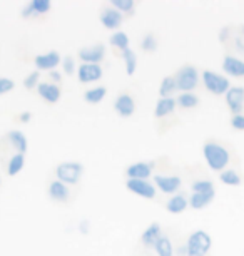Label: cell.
<instances>
[{
	"label": "cell",
	"instance_id": "8fae6325",
	"mask_svg": "<svg viewBox=\"0 0 244 256\" xmlns=\"http://www.w3.org/2000/svg\"><path fill=\"white\" fill-rule=\"evenodd\" d=\"M226 104L229 110L233 112V116L241 114V110L244 108V88L234 86V88L229 89L226 94Z\"/></svg>",
	"mask_w": 244,
	"mask_h": 256
},
{
	"label": "cell",
	"instance_id": "603a6c76",
	"mask_svg": "<svg viewBox=\"0 0 244 256\" xmlns=\"http://www.w3.org/2000/svg\"><path fill=\"white\" fill-rule=\"evenodd\" d=\"M216 194H203V192H193L189 198V206L193 210H203L208 204H211Z\"/></svg>",
	"mask_w": 244,
	"mask_h": 256
},
{
	"label": "cell",
	"instance_id": "2e32d148",
	"mask_svg": "<svg viewBox=\"0 0 244 256\" xmlns=\"http://www.w3.org/2000/svg\"><path fill=\"white\" fill-rule=\"evenodd\" d=\"M127 180H144L147 181L152 176V168L149 162H136L126 169Z\"/></svg>",
	"mask_w": 244,
	"mask_h": 256
},
{
	"label": "cell",
	"instance_id": "4fadbf2b",
	"mask_svg": "<svg viewBox=\"0 0 244 256\" xmlns=\"http://www.w3.org/2000/svg\"><path fill=\"white\" fill-rule=\"evenodd\" d=\"M99 18H100V24H102L106 28H109V30H117L119 26H121L122 20H124L122 14L119 10H116V8H112V7L104 8V10L100 12Z\"/></svg>",
	"mask_w": 244,
	"mask_h": 256
},
{
	"label": "cell",
	"instance_id": "3957f363",
	"mask_svg": "<svg viewBox=\"0 0 244 256\" xmlns=\"http://www.w3.org/2000/svg\"><path fill=\"white\" fill-rule=\"evenodd\" d=\"M174 79H176V86H178V90H181V92H191L199 84V72L194 66L186 64L176 72Z\"/></svg>",
	"mask_w": 244,
	"mask_h": 256
},
{
	"label": "cell",
	"instance_id": "8d00e7d4",
	"mask_svg": "<svg viewBox=\"0 0 244 256\" xmlns=\"http://www.w3.org/2000/svg\"><path fill=\"white\" fill-rule=\"evenodd\" d=\"M15 88V82L12 79H7V77H0V96L10 92V90Z\"/></svg>",
	"mask_w": 244,
	"mask_h": 256
},
{
	"label": "cell",
	"instance_id": "5b68a950",
	"mask_svg": "<svg viewBox=\"0 0 244 256\" xmlns=\"http://www.w3.org/2000/svg\"><path fill=\"white\" fill-rule=\"evenodd\" d=\"M201 79H203L204 88L213 92L214 96H223L228 94V90L231 89V84H229V79L226 76H221L218 72L213 70H204L201 74Z\"/></svg>",
	"mask_w": 244,
	"mask_h": 256
},
{
	"label": "cell",
	"instance_id": "8992f818",
	"mask_svg": "<svg viewBox=\"0 0 244 256\" xmlns=\"http://www.w3.org/2000/svg\"><path fill=\"white\" fill-rule=\"evenodd\" d=\"M126 188H127V191H131L141 198H146V200H154L156 192H157L156 186L144 180H127Z\"/></svg>",
	"mask_w": 244,
	"mask_h": 256
},
{
	"label": "cell",
	"instance_id": "ac0fdd59",
	"mask_svg": "<svg viewBox=\"0 0 244 256\" xmlns=\"http://www.w3.org/2000/svg\"><path fill=\"white\" fill-rule=\"evenodd\" d=\"M223 70L228 76L233 77H244V60L238 59L234 56H226L223 59Z\"/></svg>",
	"mask_w": 244,
	"mask_h": 256
},
{
	"label": "cell",
	"instance_id": "60d3db41",
	"mask_svg": "<svg viewBox=\"0 0 244 256\" xmlns=\"http://www.w3.org/2000/svg\"><path fill=\"white\" fill-rule=\"evenodd\" d=\"M18 118H20L22 122H28V120H30V118H32V114L30 112H22L20 116H18Z\"/></svg>",
	"mask_w": 244,
	"mask_h": 256
},
{
	"label": "cell",
	"instance_id": "7c38bea8",
	"mask_svg": "<svg viewBox=\"0 0 244 256\" xmlns=\"http://www.w3.org/2000/svg\"><path fill=\"white\" fill-rule=\"evenodd\" d=\"M35 67H37V70H55L57 69V66L60 64L62 59H60V56H59V52L57 50H50V52H47V54H40V56H37L35 57Z\"/></svg>",
	"mask_w": 244,
	"mask_h": 256
},
{
	"label": "cell",
	"instance_id": "f546056e",
	"mask_svg": "<svg viewBox=\"0 0 244 256\" xmlns=\"http://www.w3.org/2000/svg\"><path fill=\"white\" fill-rule=\"evenodd\" d=\"M106 94H107V88H102V86H100V88L85 90L84 99H85V102H89V104H99L100 100L106 98Z\"/></svg>",
	"mask_w": 244,
	"mask_h": 256
},
{
	"label": "cell",
	"instance_id": "ab89813d",
	"mask_svg": "<svg viewBox=\"0 0 244 256\" xmlns=\"http://www.w3.org/2000/svg\"><path fill=\"white\" fill-rule=\"evenodd\" d=\"M50 79L54 80V84H55V82H60V80H62V76H60L57 70H52V72H50Z\"/></svg>",
	"mask_w": 244,
	"mask_h": 256
},
{
	"label": "cell",
	"instance_id": "d6a6232c",
	"mask_svg": "<svg viewBox=\"0 0 244 256\" xmlns=\"http://www.w3.org/2000/svg\"><path fill=\"white\" fill-rule=\"evenodd\" d=\"M157 37L154 36L152 32L149 34H146L144 37H142V40H141V49L142 50H146V52H149V54H152V52H156L157 49Z\"/></svg>",
	"mask_w": 244,
	"mask_h": 256
},
{
	"label": "cell",
	"instance_id": "30bf717a",
	"mask_svg": "<svg viewBox=\"0 0 244 256\" xmlns=\"http://www.w3.org/2000/svg\"><path fill=\"white\" fill-rule=\"evenodd\" d=\"M181 184H183V181H181L179 176H161V174L154 176V186L159 188L164 194L174 196L179 191Z\"/></svg>",
	"mask_w": 244,
	"mask_h": 256
},
{
	"label": "cell",
	"instance_id": "836d02e7",
	"mask_svg": "<svg viewBox=\"0 0 244 256\" xmlns=\"http://www.w3.org/2000/svg\"><path fill=\"white\" fill-rule=\"evenodd\" d=\"M137 4L134 2V0H112L111 2V7L116 8L119 12H126V14H131L134 8H136Z\"/></svg>",
	"mask_w": 244,
	"mask_h": 256
},
{
	"label": "cell",
	"instance_id": "83f0119b",
	"mask_svg": "<svg viewBox=\"0 0 244 256\" xmlns=\"http://www.w3.org/2000/svg\"><path fill=\"white\" fill-rule=\"evenodd\" d=\"M176 102H178V106H181L183 109H194L199 106V98L193 92H183L178 96Z\"/></svg>",
	"mask_w": 244,
	"mask_h": 256
},
{
	"label": "cell",
	"instance_id": "9c48e42d",
	"mask_svg": "<svg viewBox=\"0 0 244 256\" xmlns=\"http://www.w3.org/2000/svg\"><path fill=\"white\" fill-rule=\"evenodd\" d=\"M102 67L100 64H80L77 69L79 82L82 84H90V82H97L102 79Z\"/></svg>",
	"mask_w": 244,
	"mask_h": 256
},
{
	"label": "cell",
	"instance_id": "ffe728a7",
	"mask_svg": "<svg viewBox=\"0 0 244 256\" xmlns=\"http://www.w3.org/2000/svg\"><path fill=\"white\" fill-rule=\"evenodd\" d=\"M189 206V198H186L184 194H174L171 196L166 202V210L171 212V214H181L188 210Z\"/></svg>",
	"mask_w": 244,
	"mask_h": 256
},
{
	"label": "cell",
	"instance_id": "52a82bcc",
	"mask_svg": "<svg viewBox=\"0 0 244 256\" xmlns=\"http://www.w3.org/2000/svg\"><path fill=\"white\" fill-rule=\"evenodd\" d=\"M104 57H106V47L102 44L82 47L79 50V59L82 60V64H100Z\"/></svg>",
	"mask_w": 244,
	"mask_h": 256
},
{
	"label": "cell",
	"instance_id": "4dcf8cb0",
	"mask_svg": "<svg viewBox=\"0 0 244 256\" xmlns=\"http://www.w3.org/2000/svg\"><path fill=\"white\" fill-rule=\"evenodd\" d=\"M154 250H156L157 256H174V248H172L171 240L164 234H162L159 238V241L156 243Z\"/></svg>",
	"mask_w": 244,
	"mask_h": 256
},
{
	"label": "cell",
	"instance_id": "f1b7e54d",
	"mask_svg": "<svg viewBox=\"0 0 244 256\" xmlns=\"http://www.w3.org/2000/svg\"><path fill=\"white\" fill-rule=\"evenodd\" d=\"M122 59H124V64H126V72L127 76H134L136 74V69H137V56L136 52L131 50V49H126L124 52H121Z\"/></svg>",
	"mask_w": 244,
	"mask_h": 256
},
{
	"label": "cell",
	"instance_id": "4316f807",
	"mask_svg": "<svg viewBox=\"0 0 244 256\" xmlns=\"http://www.w3.org/2000/svg\"><path fill=\"white\" fill-rule=\"evenodd\" d=\"M109 42H111V46L114 47V49H117L121 52L129 49V37H127L126 32H121V30L114 32L111 36V38H109Z\"/></svg>",
	"mask_w": 244,
	"mask_h": 256
},
{
	"label": "cell",
	"instance_id": "d590c367",
	"mask_svg": "<svg viewBox=\"0 0 244 256\" xmlns=\"http://www.w3.org/2000/svg\"><path fill=\"white\" fill-rule=\"evenodd\" d=\"M62 69H64V72L67 76H72L75 72V59L72 56H67L62 59Z\"/></svg>",
	"mask_w": 244,
	"mask_h": 256
},
{
	"label": "cell",
	"instance_id": "7a4b0ae2",
	"mask_svg": "<svg viewBox=\"0 0 244 256\" xmlns=\"http://www.w3.org/2000/svg\"><path fill=\"white\" fill-rule=\"evenodd\" d=\"M213 246V238L209 233L198 230L189 234L186 243V256H206Z\"/></svg>",
	"mask_w": 244,
	"mask_h": 256
},
{
	"label": "cell",
	"instance_id": "1f68e13d",
	"mask_svg": "<svg viewBox=\"0 0 244 256\" xmlns=\"http://www.w3.org/2000/svg\"><path fill=\"white\" fill-rule=\"evenodd\" d=\"M193 192H203V194H216V190H214V184L208 180H199L194 181L193 186H191Z\"/></svg>",
	"mask_w": 244,
	"mask_h": 256
},
{
	"label": "cell",
	"instance_id": "5bb4252c",
	"mask_svg": "<svg viewBox=\"0 0 244 256\" xmlns=\"http://www.w3.org/2000/svg\"><path fill=\"white\" fill-rule=\"evenodd\" d=\"M37 92H39L40 98L49 104L59 102V99H60V88L57 84H54V82H40V84L37 86Z\"/></svg>",
	"mask_w": 244,
	"mask_h": 256
},
{
	"label": "cell",
	"instance_id": "6da1fadb",
	"mask_svg": "<svg viewBox=\"0 0 244 256\" xmlns=\"http://www.w3.org/2000/svg\"><path fill=\"white\" fill-rule=\"evenodd\" d=\"M203 154H204V159H206V162H208V166L211 168L213 171L223 172L228 164L231 162V152L228 151V148L221 142L214 141V139H209V141L204 142Z\"/></svg>",
	"mask_w": 244,
	"mask_h": 256
},
{
	"label": "cell",
	"instance_id": "d6986e66",
	"mask_svg": "<svg viewBox=\"0 0 244 256\" xmlns=\"http://www.w3.org/2000/svg\"><path fill=\"white\" fill-rule=\"evenodd\" d=\"M47 192H49L50 200H54L57 202H65L67 200H69L70 192H69V186L64 184V182L60 181H50L49 182V188H47Z\"/></svg>",
	"mask_w": 244,
	"mask_h": 256
},
{
	"label": "cell",
	"instance_id": "277c9868",
	"mask_svg": "<svg viewBox=\"0 0 244 256\" xmlns=\"http://www.w3.org/2000/svg\"><path fill=\"white\" fill-rule=\"evenodd\" d=\"M84 174V166L80 162H60L55 168V178L57 181L64 184H77L80 178Z\"/></svg>",
	"mask_w": 244,
	"mask_h": 256
},
{
	"label": "cell",
	"instance_id": "d4e9b609",
	"mask_svg": "<svg viewBox=\"0 0 244 256\" xmlns=\"http://www.w3.org/2000/svg\"><path fill=\"white\" fill-rule=\"evenodd\" d=\"M23 164H25V156L23 154H13V156L8 159L7 164V174L8 176H17L18 172L23 169Z\"/></svg>",
	"mask_w": 244,
	"mask_h": 256
},
{
	"label": "cell",
	"instance_id": "9a60e30c",
	"mask_svg": "<svg viewBox=\"0 0 244 256\" xmlns=\"http://www.w3.org/2000/svg\"><path fill=\"white\" fill-rule=\"evenodd\" d=\"M161 236H162L161 224L154 221V223H151L144 231H142V234H141V244L144 246V248H154Z\"/></svg>",
	"mask_w": 244,
	"mask_h": 256
},
{
	"label": "cell",
	"instance_id": "f35d334b",
	"mask_svg": "<svg viewBox=\"0 0 244 256\" xmlns=\"http://www.w3.org/2000/svg\"><path fill=\"white\" fill-rule=\"evenodd\" d=\"M89 221L87 220H84V221H80V233H89Z\"/></svg>",
	"mask_w": 244,
	"mask_h": 256
},
{
	"label": "cell",
	"instance_id": "74e56055",
	"mask_svg": "<svg viewBox=\"0 0 244 256\" xmlns=\"http://www.w3.org/2000/svg\"><path fill=\"white\" fill-rule=\"evenodd\" d=\"M231 128L236 131H244V114H238L231 118Z\"/></svg>",
	"mask_w": 244,
	"mask_h": 256
},
{
	"label": "cell",
	"instance_id": "e575fe53",
	"mask_svg": "<svg viewBox=\"0 0 244 256\" xmlns=\"http://www.w3.org/2000/svg\"><path fill=\"white\" fill-rule=\"evenodd\" d=\"M39 79H40V72L33 70L32 74H28L25 79H23V86H25V89H37V86L40 84Z\"/></svg>",
	"mask_w": 244,
	"mask_h": 256
},
{
	"label": "cell",
	"instance_id": "e0dca14e",
	"mask_svg": "<svg viewBox=\"0 0 244 256\" xmlns=\"http://www.w3.org/2000/svg\"><path fill=\"white\" fill-rule=\"evenodd\" d=\"M52 8V4L49 0H32L28 2V6L22 10V17H35V16H44Z\"/></svg>",
	"mask_w": 244,
	"mask_h": 256
},
{
	"label": "cell",
	"instance_id": "ba28073f",
	"mask_svg": "<svg viewBox=\"0 0 244 256\" xmlns=\"http://www.w3.org/2000/svg\"><path fill=\"white\" fill-rule=\"evenodd\" d=\"M114 110L122 118H131L136 112V99H134V96L127 92L119 94L116 98V102H114Z\"/></svg>",
	"mask_w": 244,
	"mask_h": 256
},
{
	"label": "cell",
	"instance_id": "44dd1931",
	"mask_svg": "<svg viewBox=\"0 0 244 256\" xmlns=\"http://www.w3.org/2000/svg\"><path fill=\"white\" fill-rule=\"evenodd\" d=\"M176 106H178V102H176L174 98H164V99H159L156 104V109H154V116L157 119L161 118H166L167 114L174 112L176 110Z\"/></svg>",
	"mask_w": 244,
	"mask_h": 256
},
{
	"label": "cell",
	"instance_id": "cb8c5ba5",
	"mask_svg": "<svg viewBox=\"0 0 244 256\" xmlns=\"http://www.w3.org/2000/svg\"><path fill=\"white\" fill-rule=\"evenodd\" d=\"M176 90H178V86H176L174 76H166L164 79H162L161 86H159V96H161V99L172 98V94H174Z\"/></svg>",
	"mask_w": 244,
	"mask_h": 256
},
{
	"label": "cell",
	"instance_id": "7402d4cb",
	"mask_svg": "<svg viewBox=\"0 0 244 256\" xmlns=\"http://www.w3.org/2000/svg\"><path fill=\"white\" fill-rule=\"evenodd\" d=\"M7 139H8V142H10L12 146L17 149L18 154H25L27 152L28 141H27V138L23 136L20 131H10V132L7 134Z\"/></svg>",
	"mask_w": 244,
	"mask_h": 256
},
{
	"label": "cell",
	"instance_id": "b9f144b4",
	"mask_svg": "<svg viewBox=\"0 0 244 256\" xmlns=\"http://www.w3.org/2000/svg\"><path fill=\"white\" fill-rule=\"evenodd\" d=\"M0 184H2V178H0Z\"/></svg>",
	"mask_w": 244,
	"mask_h": 256
},
{
	"label": "cell",
	"instance_id": "484cf974",
	"mask_svg": "<svg viewBox=\"0 0 244 256\" xmlns=\"http://www.w3.org/2000/svg\"><path fill=\"white\" fill-rule=\"evenodd\" d=\"M219 180L226 186H239L243 182V178L236 169H224L221 174H219Z\"/></svg>",
	"mask_w": 244,
	"mask_h": 256
}]
</instances>
